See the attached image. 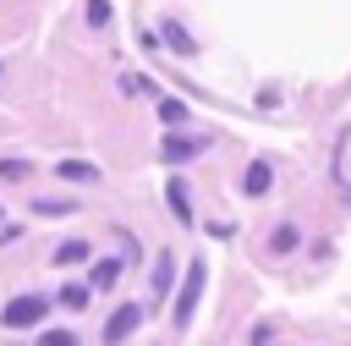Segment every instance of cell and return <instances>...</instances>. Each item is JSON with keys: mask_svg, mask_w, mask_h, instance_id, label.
<instances>
[{"mask_svg": "<svg viewBox=\"0 0 351 346\" xmlns=\"http://www.w3.org/2000/svg\"><path fill=\"white\" fill-rule=\"evenodd\" d=\"M203 280H208V269H203V258H192V264H186V280H181V297H176V308H170L176 330H186V324H192L197 297H203Z\"/></svg>", "mask_w": 351, "mask_h": 346, "instance_id": "obj_1", "label": "cell"}, {"mask_svg": "<svg viewBox=\"0 0 351 346\" xmlns=\"http://www.w3.org/2000/svg\"><path fill=\"white\" fill-rule=\"evenodd\" d=\"M44 308H49L44 297H11L5 313H0V324H5V330H33V324L44 319Z\"/></svg>", "mask_w": 351, "mask_h": 346, "instance_id": "obj_2", "label": "cell"}, {"mask_svg": "<svg viewBox=\"0 0 351 346\" xmlns=\"http://www.w3.org/2000/svg\"><path fill=\"white\" fill-rule=\"evenodd\" d=\"M137 324H143V308H137V302H121V308L110 313V324H104V346H121Z\"/></svg>", "mask_w": 351, "mask_h": 346, "instance_id": "obj_3", "label": "cell"}, {"mask_svg": "<svg viewBox=\"0 0 351 346\" xmlns=\"http://www.w3.org/2000/svg\"><path fill=\"white\" fill-rule=\"evenodd\" d=\"M203 148H208V137H176V132L159 143V154H165L170 165H181V159H192V154H203Z\"/></svg>", "mask_w": 351, "mask_h": 346, "instance_id": "obj_4", "label": "cell"}, {"mask_svg": "<svg viewBox=\"0 0 351 346\" xmlns=\"http://www.w3.org/2000/svg\"><path fill=\"white\" fill-rule=\"evenodd\" d=\"M55 176H66V181H88V187H93V181H99V165H93V159H60Z\"/></svg>", "mask_w": 351, "mask_h": 346, "instance_id": "obj_5", "label": "cell"}, {"mask_svg": "<svg viewBox=\"0 0 351 346\" xmlns=\"http://www.w3.org/2000/svg\"><path fill=\"white\" fill-rule=\"evenodd\" d=\"M165 198H170V209H176V220H192V198H186V181H181V176H170V187H165Z\"/></svg>", "mask_w": 351, "mask_h": 346, "instance_id": "obj_6", "label": "cell"}, {"mask_svg": "<svg viewBox=\"0 0 351 346\" xmlns=\"http://www.w3.org/2000/svg\"><path fill=\"white\" fill-rule=\"evenodd\" d=\"M88 258H93V253H88V242H60V247H55V264H60V269L88 264Z\"/></svg>", "mask_w": 351, "mask_h": 346, "instance_id": "obj_7", "label": "cell"}, {"mask_svg": "<svg viewBox=\"0 0 351 346\" xmlns=\"http://www.w3.org/2000/svg\"><path fill=\"white\" fill-rule=\"evenodd\" d=\"M170 280H176V253H159V264H154V297H165Z\"/></svg>", "mask_w": 351, "mask_h": 346, "instance_id": "obj_8", "label": "cell"}, {"mask_svg": "<svg viewBox=\"0 0 351 346\" xmlns=\"http://www.w3.org/2000/svg\"><path fill=\"white\" fill-rule=\"evenodd\" d=\"M159 44H170V49H181V55H192V49H197V44L186 38V27H176V22H165V27H159Z\"/></svg>", "mask_w": 351, "mask_h": 346, "instance_id": "obj_9", "label": "cell"}, {"mask_svg": "<svg viewBox=\"0 0 351 346\" xmlns=\"http://www.w3.org/2000/svg\"><path fill=\"white\" fill-rule=\"evenodd\" d=\"M33 214H44V220H60V214H77V203H71V198H38V203H33Z\"/></svg>", "mask_w": 351, "mask_h": 346, "instance_id": "obj_10", "label": "cell"}, {"mask_svg": "<svg viewBox=\"0 0 351 346\" xmlns=\"http://www.w3.org/2000/svg\"><path fill=\"white\" fill-rule=\"evenodd\" d=\"M241 187H247V192H252V198H258V192H269V187H274V170H269V165H252V170H247V181H241Z\"/></svg>", "mask_w": 351, "mask_h": 346, "instance_id": "obj_11", "label": "cell"}, {"mask_svg": "<svg viewBox=\"0 0 351 346\" xmlns=\"http://www.w3.org/2000/svg\"><path fill=\"white\" fill-rule=\"evenodd\" d=\"M88 302H93V286H82V280H71L60 291V308H88Z\"/></svg>", "mask_w": 351, "mask_h": 346, "instance_id": "obj_12", "label": "cell"}, {"mask_svg": "<svg viewBox=\"0 0 351 346\" xmlns=\"http://www.w3.org/2000/svg\"><path fill=\"white\" fill-rule=\"evenodd\" d=\"M121 264H126V258H104V264H99V269L88 275V286H93V291H99V286H110V280L121 275Z\"/></svg>", "mask_w": 351, "mask_h": 346, "instance_id": "obj_13", "label": "cell"}, {"mask_svg": "<svg viewBox=\"0 0 351 346\" xmlns=\"http://www.w3.org/2000/svg\"><path fill=\"white\" fill-rule=\"evenodd\" d=\"M27 170H33L27 159H0V176H5V181H27Z\"/></svg>", "mask_w": 351, "mask_h": 346, "instance_id": "obj_14", "label": "cell"}, {"mask_svg": "<svg viewBox=\"0 0 351 346\" xmlns=\"http://www.w3.org/2000/svg\"><path fill=\"white\" fill-rule=\"evenodd\" d=\"M159 115H165V121H176V126H181V121H186V104H181V99H159Z\"/></svg>", "mask_w": 351, "mask_h": 346, "instance_id": "obj_15", "label": "cell"}, {"mask_svg": "<svg viewBox=\"0 0 351 346\" xmlns=\"http://www.w3.org/2000/svg\"><path fill=\"white\" fill-rule=\"evenodd\" d=\"M110 22V0H88V27H104Z\"/></svg>", "mask_w": 351, "mask_h": 346, "instance_id": "obj_16", "label": "cell"}, {"mask_svg": "<svg viewBox=\"0 0 351 346\" xmlns=\"http://www.w3.org/2000/svg\"><path fill=\"white\" fill-rule=\"evenodd\" d=\"M38 346H82V341H77L71 330H44V341H38Z\"/></svg>", "mask_w": 351, "mask_h": 346, "instance_id": "obj_17", "label": "cell"}, {"mask_svg": "<svg viewBox=\"0 0 351 346\" xmlns=\"http://www.w3.org/2000/svg\"><path fill=\"white\" fill-rule=\"evenodd\" d=\"M148 88H154V82H148L143 71H132V77H121V93H148Z\"/></svg>", "mask_w": 351, "mask_h": 346, "instance_id": "obj_18", "label": "cell"}, {"mask_svg": "<svg viewBox=\"0 0 351 346\" xmlns=\"http://www.w3.org/2000/svg\"><path fill=\"white\" fill-rule=\"evenodd\" d=\"M291 247H296V225H280L274 231V253H291Z\"/></svg>", "mask_w": 351, "mask_h": 346, "instance_id": "obj_19", "label": "cell"}]
</instances>
